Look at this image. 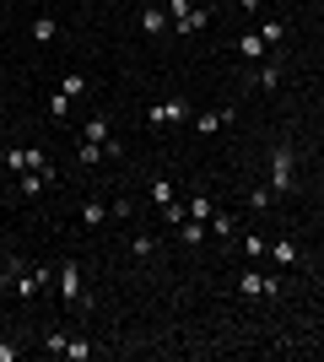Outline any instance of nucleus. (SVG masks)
<instances>
[{"mask_svg": "<svg viewBox=\"0 0 324 362\" xmlns=\"http://www.w3.org/2000/svg\"><path fill=\"white\" fill-rule=\"evenodd\" d=\"M81 141H97V146H108V141H114V124H108L103 114H92V119L81 124Z\"/></svg>", "mask_w": 324, "mask_h": 362, "instance_id": "9b49d317", "label": "nucleus"}, {"mask_svg": "<svg viewBox=\"0 0 324 362\" xmlns=\"http://www.w3.org/2000/svg\"><path fill=\"white\" fill-rule=\"evenodd\" d=\"M108 157V146H97V141H76V163L81 168H97Z\"/></svg>", "mask_w": 324, "mask_h": 362, "instance_id": "dca6fc26", "label": "nucleus"}, {"mask_svg": "<svg viewBox=\"0 0 324 362\" xmlns=\"http://www.w3.org/2000/svg\"><path fill=\"white\" fill-rule=\"evenodd\" d=\"M211 233H216L222 243H232V238H238V222H232V216H222V211H211Z\"/></svg>", "mask_w": 324, "mask_h": 362, "instance_id": "aec40b11", "label": "nucleus"}, {"mask_svg": "<svg viewBox=\"0 0 324 362\" xmlns=\"http://www.w3.org/2000/svg\"><path fill=\"white\" fill-rule=\"evenodd\" d=\"M232 49H238V60H244V65H260L265 54H270V44H265L260 33H244V38H238Z\"/></svg>", "mask_w": 324, "mask_h": 362, "instance_id": "6e6552de", "label": "nucleus"}, {"mask_svg": "<svg viewBox=\"0 0 324 362\" xmlns=\"http://www.w3.org/2000/svg\"><path fill=\"white\" fill-rule=\"evenodd\" d=\"M211 211H216V206H211L205 195H195V200H189V216H200V222H211Z\"/></svg>", "mask_w": 324, "mask_h": 362, "instance_id": "c756f323", "label": "nucleus"}, {"mask_svg": "<svg viewBox=\"0 0 324 362\" xmlns=\"http://www.w3.org/2000/svg\"><path fill=\"white\" fill-rule=\"evenodd\" d=\"M108 216H136V200H124V195H119L114 206H108Z\"/></svg>", "mask_w": 324, "mask_h": 362, "instance_id": "2f4dec72", "label": "nucleus"}, {"mask_svg": "<svg viewBox=\"0 0 324 362\" xmlns=\"http://www.w3.org/2000/svg\"><path fill=\"white\" fill-rule=\"evenodd\" d=\"M6 168H11V173H28V168H49V157H44V146H11L6 151Z\"/></svg>", "mask_w": 324, "mask_h": 362, "instance_id": "39448f33", "label": "nucleus"}, {"mask_svg": "<svg viewBox=\"0 0 324 362\" xmlns=\"http://www.w3.org/2000/svg\"><path fill=\"white\" fill-rule=\"evenodd\" d=\"M179 238H184L189 249H195V243H205V222H200V216H189V222L179 227Z\"/></svg>", "mask_w": 324, "mask_h": 362, "instance_id": "b1692460", "label": "nucleus"}, {"mask_svg": "<svg viewBox=\"0 0 324 362\" xmlns=\"http://www.w3.org/2000/svg\"><path fill=\"white\" fill-rule=\"evenodd\" d=\"M22 357V346H16V341H0V362H16Z\"/></svg>", "mask_w": 324, "mask_h": 362, "instance_id": "473e14b6", "label": "nucleus"}, {"mask_svg": "<svg viewBox=\"0 0 324 362\" xmlns=\"http://www.w3.org/2000/svg\"><path fill=\"white\" fill-rule=\"evenodd\" d=\"M49 184H54V168H28L22 173V195H44Z\"/></svg>", "mask_w": 324, "mask_h": 362, "instance_id": "1a4fd4ad", "label": "nucleus"}, {"mask_svg": "<svg viewBox=\"0 0 324 362\" xmlns=\"http://www.w3.org/2000/svg\"><path fill=\"white\" fill-rule=\"evenodd\" d=\"M238 292L244 298H281V281L276 276H260V271H244L238 276Z\"/></svg>", "mask_w": 324, "mask_h": 362, "instance_id": "7ed1b4c3", "label": "nucleus"}, {"mask_svg": "<svg viewBox=\"0 0 324 362\" xmlns=\"http://www.w3.org/2000/svg\"><path fill=\"white\" fill-rule=\"evenodd\" d=\"M232 119H238V108L222 103V108H205V114H195V130H200V136H216V130H222V124H232Z\"/></svg>", "mask_w": 324, "mask_h": 362, "instance_id": "0eeeda50", "label": "nucleus"}, {"mask_svg": "<svg viewBox=\"0 0 324 362\" xmlns=\"http://www.w3.org/2000/svg\"><path fill=\"white\" fill-rule=\"evenodd\" d=\"M65 357H71V362H87V357H92V341H87V335H71V341H65Z\"/></svg>", "mask_w": 324, "mask_h": 362, "instance_id": "5701e85b", "label": "nucleus"}, {"mask_svg": "<svg viewBox=\"0 0 324 362\" xmlns=\"http://www.w3.org/2000/svg\"><path fill=\"white\" fill-rule=\"evenodd\" d=\"M103 222H108L103 200H81V227H103Z\"/></svg>", "mask_w": 324, "mask_h": 362, "instance_id": "a211bd4d", "label": "nucleus"}, {"mask_svg": "<svg viewBox=\"0 0 324 362\" xmlns=\"http://www.w3.org/2000/svg\"><path fill=\"white\" fill-rule=\"evenodd\" d=\"M0 259H6V255H0Z\"/></svg>", "mask_w": 324, "mask_h": 362, "instance_id": "72a5a7b5", "label": "nucleus"}, {"mask_svg": "<svg viewBox=\"0 0 324 362\" xmlns=\"http://www.w3.org/2000/svg\"><path fill=\"white\" fill-rule=\"evenodd\" d=\"M162 6H168V22H173V33L184 28V22H189V11H195V0H162Z\"/></svg>", "mask_w": 324, "mask_h": 362, "instance_id": "6ab92c4d", "label": "nucleus"}, {"mask_svg": "<svg viewBox=\"0 0 324 362\" xmlns=\"http://www.w3.org/2000/svg\"><path fill=\"white\" fill-rule=\"evenodd\" d=\"M54 292H60L65 308H76V298H81V265H76V259H65V265H60V287H54Z\"/></svg>", "mask_w": 324, "mask_h": 362, "instance_id": "423d86ee", "label": "nucleus"}, {"mask_svg": "<svg viewBox=\"0 0 324 362\" xmlns=\"http://www.w3.org/2000/svg\"><path fill=\"white\" fill-rule=\"evenodd\" d=\"M146 119H152L157 130H162V124H189V103L184 98H162V103L146 108Z\"/></svg>", "mask_w": 324, "mask_h": 362, "instance_id": "f03ea898", "label": "nucleus"}, {"mask_svg": "<svg viewBox=\"0 0 324 362\" xmlns=\"http://www.w3.org/2000/svg\"><path fill=\"white\" fill-rule=\"evenodd\" d=\"M244 249H248V259H265V255H270V238H260V233H248V238H244Z\"/></svg>", "mask_w": 324, "mask_h": 362, "instance_id": "c85d7f7f", "label": "nucleus"}, {"mask_svg": "<svg viewBox=\"0 0 324 362\" xmlns=\"http://www.w3.org/2000/svg\"><path fill=\"white\" fill-rule=\"evenodd\" d=\"M49 119H71V98H65L60 87H54V98H49Z\"/></svg>", "mask_w": 324, "mask_h": 362, "instance_id": "cd10ccee", "label": "nucleus"}, {"mask_svg": "<svg viewBox=\"0 0 324 362\" xmlns=\"http://www.w3.org/2000/svg\"><path fill=\"white\" fill-rule=\"evenodd\" d=\"M60 38V22L54 16H32V44H54Z\"/></svg>", "mask_w": 324, "mask_h": 362, "instance_id": "2eb2a0df", "label": "nucleus"}, {"mask_svg": "<svg viewBox=\"0 0 324 362\" xmlns=\"http://www.w3.org/2000/svg\"><path fill=\"white\" fill-rule=\"evenodd\" d=\"M211 6H195V11H189V22H184V28H179V33H200V28H211Z\"/></svg>", "mask_w": 324, "mask_h": 362, "instance_id": "393cba45", "label": "nucleus"}, {"mask_svg": "<svg viewBox=\"0 0 324 362\" xmlns=\"http://www.w3.org/2000/svg\"><path fill=\"white\" fill-rule=\"evenodd\" d=\"M152 200H157V206H168V200H173V179H157L152 184Z\"/></svg>", "mask_w": 324, "mask_h": 362, "instance_id": "7c9ffc66", "label": "nucleus"}, {"mask_svg": "<svg viewBox=\"0 0 324 362\" xmlns=\"http://www.w3.org/2000/svg\"><path fill=\"white\" fill-rule=\"evenodd\" d=\"M157 211H162V222H168V227H184V222H189V200L173 195L168 206H157Z\"/></svg>", "mask_w": 324, "mask_h": 362, "instance_id": "4468645a", "label": "nucleus"}, {"mask_svg": "<svg viewBox=\"0 0 324 362\" xmlns=\"http://www.w3.org/2000/svg\"><path fill=\"white\" fill-rule=\"evenodd\" d=\"M270 189L276 195H292L297 189V157H292V146H270Z\"/></svg>", "mask_w": 324, "mask_h": 362, "instance_id": "f257e3e1", "label": "nucleus"}, {"mask_svg": "<svg viewBox=\"0 0 324 362\" xmlns=\"http://www.w3.org/2000/svg\"><path fill=\"white\" fill-rule=\"evenodd\" d=\"M130 255H136V259H152L157 255V238H152V233H136V238H130Z\"/></svg>", "mask_w": 324, "mask_h": 362, "instance_id": "a878e982", "label": "nucleus"}, {"mask_svg": "<svg viewBox=\"0 0 324 362\" xmlns=\"http://www.w3.org/2000/svg\"><path fill=\"white\" fill-rule=\"evenodd\" d=\"M44 287H49V271H38V265H32V271L22 265V271L11 276V292H16V298H38Z\"/></svg>", "mask_w": 324, "mask_h": 362, "instance_id": "20e7f679", "label": "nucleus"}, {"mask_svg": "<svg viewBox=\"0 0 324 362\" xmlns=\"http://www.w3.org/2000/svg\"><path fill=\"white\" fill-rule=\"evenodd\" d=\"M162 28H168V6H157V0H152V6L140 11V33H146V38H157Z\"/></svg>", "mask_w": 324, "mask_h": 362, "instance_id": "9d476101", "label": "nucleus"}, {"mask_svg": "<svg viewBox=\"0 0 324 362\" xmlns=\"http://www.w3.org/2000/svg\"><path fill=\"white\" fill-rule=\"evenodd\" d=\"M60 92H65V98H71V103H76V98H87V92H92V81H87V76H81V71H71V76H65V81H60Z\"/></svg>", "mask_w": 324, "mask_h": 362, "instance_id": "f3484780", "label": "nucleus"}, {"mask_svg": "<svg viewBox=\"0 0 324 362\" xmlns=\"http://www.w3.org/2000/svg\"><path fill=\"white\" fill-rule=\"evenodd\" d=\"M65 341H71L65 330H44V351L49 357H65Z\"/></svg>", "mask_w": 324, "mask_h": 362, "instance_id": "bb28decb", "label": "nucleus"}, {"mask_svg": "<svg viewBox=\"0 0 324 362\" xmlns=\"http://www.w3.org/2000/svg\"><path fill=\"white\" fill-rule=\"evenodd\" d=\"M260 38H265V44H281V38H287V22H281V16H265V22H260Z\"/></svg>", "mask_w": 324, "mask_h": 362, "instance_id": "4be33fe9", "label": "nucleus"}, {"mask_svg": "<svg viewBox=\"0 0 324 362\" xmlns=\"http://www.w3.org/2000/svg\"><path fill=\"white\" fill-rule=\"evenodd\" d=\"M254 87H260V92H276V87H281V60H260V71H254Z\"/></svg>", "mask_w": 324, "mask_h": 362, "instance_id": "f8f14e48", "label": "nucleus"}, {"mask_svg": "<svg viewBox=\"0 0 324 362\" xmlns=\"http://www.w3.org/2000/svg\"><path fill=\"white\" fill-rule=\"evenodd\" d=\"M248 206H254V211H270V206H276V189H270V184H254V189H248Z\"/></svg>", "mask_w": 324, "mask_h": 362, "instance_id": "412c9836", "label": "nucleus"}, {"mask_svg": "<svg viewBox=\"0 0 324 362\" xmlns=\"http://www.w3.org/2000/svg\"><path fill=\"white\" fill-rule=\"evenodd\" d=\"M270 259H276V265H303V249H297L292 238H276L270 243Z\"/></svg>", "mask_w": 324, "mask_h": 362, "instance_id": "ddd939ff", "label": "nucleus"}]
</instances>
